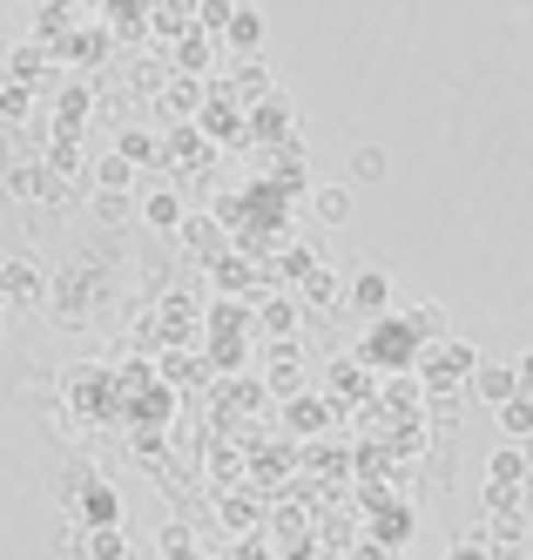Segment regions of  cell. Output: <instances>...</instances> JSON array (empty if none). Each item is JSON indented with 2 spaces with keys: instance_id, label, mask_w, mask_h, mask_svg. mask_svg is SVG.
<instances>
[{
  "instance_id": "603a6c76",
  "label": "cell",
  "mask_w": 533,
  "mask_h": 560,
  "mask_svg": "<svg viewBox=\"0 0 533 560\" xmlns=\"http://www.w3.org/2000/svg\"><path fill=\"white\" fill-rule=\"evenodd\" d=\"M176 236H183V250H196V257H210V264L223 257V236H217V217H189V223H183Z\"/></svg>"
},
{
  "instance_id": "9a60e30c",
  "label": "cell",
  "mask_w": 533,
  "mask_h": 560,
  "mask_svg": "<svg viewBox=\"0 0 533 560\" xmlns=\"http://www.w3.org/2000/svg\"><path fill=\"white\" fill-rule=\"evenodd\" d=\"M243 129H251V136H264V142H291V102H283V95L257 102L251 115H243Z\"/></svg>"
},
{
  "instance_id": "44dd1931",
  "label": "cell",
  "mask_w": 533,
  "mask_h": 560,
  "mask_svg": "<svg viewBox=\"0 0 533 560\" xmlns=\"http://www.w3.org/2000/svg\"><path fill=\"white\" fill-rule=\"evenodd\" d=\"M298 378H304V365H298V345H270V392H283V398H298Z\"/></svg>"
},
{
  "instance_id": "d4e9b609",
  "label": "cell",
  "mask_w": 533,
  "mask_h": 560,
  "mask_svg": "<svg viewBox=\"0 0 533 560\" xmlns=\"http://www.w3.org/2000/svg\"><path fill=\"white\" fill-rule=\"evenodd\" d=\"M136 176H142V170H129L115 149H108L102 163H95V189H102V196H129V189H136Z\"/></svg>"
},
{
  "instance_id": "83f0119b",
  "label": "cell",
  "mask_w": 533,
  "mask_h": 560,
  "mask_svg": "<svg viewBox=\"0 0 533 560\" xmlns=\"http://www.w3.org/2000/svg\"><path fill=\"white\" fill-rule=\"evenodd\" d=\"M81 547H89V560H129V534H121V527H102V534H81Z\"/></svg>"
},
{
  "instance_id": "7402d4cb",
  "label": "cell",
  "mask_w": 533,
  "mask_h": 560,
  "mask_svg": "<svg viewBox=\"0 0 533 560\" xmlns=\"http://www.w3.org/2000/svg\"><path fill=\"white\" fill-rule=\"evenodd\" d=\"M311 217H317V223H345V217H351V189H345V183H317V189H311Z\"/></svg>"
},
{
  "instance_id": "f1b7e54d",
  "label": "cell",
  "mask_w": 533,
  "mask_h": 560,
  "mask_svg": "<svg viewBox=\"0 0 533 560\" xmlns=\"http://www.w3.org/2000/svg\"><path fill=\"white\" fill-rule=\"evenodd\" d=\"M500 432L507 439H533V392H520L513 406H500Z\"/></svg>"
},
{
  "instance_id": "7c38bea8",
  "label": "cell",
  "mask_w": 533,
  "mask_h": 560,
  "mask_svg": "<svg viewBox=\"0 0 533 560\" xmlns=\"http://www.w3.org/2000/svg\"><path fill=\"white\" fill-rule=\"evenodd\" d=\"M183 34H196V8H189V0H155V8H149V42H183Z\"/></svg>"
},
{
  "instance_id": "d6a6232c",
  "label": "cell",
  "mask_w": 533,
  "mask_h": 560,
  "mask_svg": "<svg viewBox=\"0 0 533 560\" xmlns=\"http://www.w3.org/2000/svg\"><path fill=\"white\" fill-rule=\"evenodd\" d=\"M526 472V453L520 446H507V453H494V487H513V479Z\"/></svg>"
},
{
  "instance_id": "f546056e",
  "label": "cell",
  "mask_w": 533,
  "mask_h": 560,
  "mask_svg": "<svg viewBox=\"0 0 533 560\" xmlns=\"http://www.w3.org/2000/svg\"><path fill=\"white\" fill-rule=\"evenodd\" d=\"M358 385H372V372H364L358 358H338V365H332V392L338 398H358Z\"/></svg>"
},
{
  "instance_id": "4fadbf2b",
  "label": "cell",
  "mask_w": 533,
  "mask_h": 560,
  "mask_svg": "<svg viewBox=\"0 0 533 560\" xmlns=\"http://www.w3.org/2000/svg\"><path fill=\"white\" fill-rule=\"evenodd\" d=\"M142 223H149V230H162V236H176V230L189 223L176 183H162V189H149V196H142Z\"/></svg>"
},
{
  "instance_id": "277c9868",
  "label": "cell",
  "mask_w": 533,
  "mask_h": 560,
  "mask_svg": "<svg viewBox=\"0 0 533 560\" xmlns=\"http://www.w3.org/2000/svg\"><path fill=\"white\" fill-rule=\"evenodd\" d=\"M68 506H74V520H81L89 534H102V527H121V493L108 487V479H89V487H81Z\"/></svg>"
},
{
  "instance_id": "ba28073f",
  "label": "cell",
  "mask_w": 533,
  "mask_h": 560,
  "mask_svg": "<svg viewBox=\"0 0 533 560\" xmlns=\"http://www.w3.org/2000/svg\"><path fill=\"white\" fill-rule=\"evenodd\" d=\"M170 68L176 74H196V82H210V68H217V34H183V42L170 48Z\"/></svg>"
},
{
  "instance_id": "e0dca14e",
  "label": "cell",
  "mask_w": 533,
  "mask_h": 560,
  "mask_svg": "<svg viewBox=\"0 0 533 560\" xmlns=\"http://www.w3.org/2000/svg\"><path fill=\"white\" fill-rule=\"evenodd\" d=\"M115 155L129 170H162V142H155V129H121L115 136Z\"/></svg>"
},
{
  "instance_id": "8992f818",
  "label": "cell",
  "mask_w": 533,
  "mask_h": 560,
  "mask_svg": "<svg viewBox=\"0 0 533 560\" xmlns=\"http://www.w3.org/2000/svg\"><path fill=\"white\" fill-rule=\"evenodd\" d=\"M89 14H95V8H61V0H55V8H34V34H27V42H40V48L55 55V48H61L68 34L89 21Z\"/></svg>"
},
{
  "instance_id": "52a82bcc",
  "label": "cell",
  "mask_w": 533,
  "mask_h": 560,
  "mask_svg": "<svg viewBox=\"0 0 533 560\" xmlns=\"http://www.w3.org/2000/svg\"><path fill=\"white\" fill-rule=\"evenodd\" d=\"M40 291H48V277H40L34 257H8V264H0V298H8V304H40Z\"/></svg>"
},
{
  "instance_id": "cb8c5ba5",
  "label": "cell",
  "mask_w": 533,
  "mask_h": 560,
  "mask_svg": "<svg viewBox=\"0 0 533 560\" xmlns=\"http://www.w3.org/2000/svg\"><path fill=\"white\" fill-rule=\"evenodd\" d=\"M283 419H291V432H324L332 425V406H324V398H283Z\"/></svg>"
},
{
  "instance_id": "5bb4252c",
  "label": "cell",
  "mask_w": 533,
  "mask_h": 560,
  "mask_svg": "<svg viewBox=\"0 0 533 560\" xmlns=\"http://www.w3.org/2000/svg\"><path fill=\"white\" fill-rule=\"evenodd\" d=\"M102 27H108V42H149V8L142 0H115V8H95Z\"/></svg>"
},
{
  "instance_id": "8fae6325",
  "label": "cell",
  "mask_w": 533,
  "mask_h": 560,
  "mask_svg": "<svg viewBox=\"0 0 533 560\" xmlns=\"http://www.w3.org/2000/svg\"><path fill=\"white\" fill-rule=\"evenodd\" d=\"M108 392H115V372H102V365H74L68 372V398L81 412H108Z\"/></svg>"
},
{
  "instance_id": "4dcf8cb0",
  "label": "cell",
  "mask_w": 533,
  "mask_h": 560,
  "mask_svg": "<svg viewBox=\"0 0 533 560\" xmlns=\"http://www.w3.org/2000/svg\"><path fill=\"white\" fill-rule=\"evenodd\" d=\"M243 358H251V351H243V338H210V365L217 372H236Z\"/></svg>"
},
{
  "instance_id": "8d00e7d4",
  "label": "cell",
  "mask_w": 533,
  "mask_h": 560,
  "mask_svg": "<svg viewBox=\"0 0 533 560\" xmlns=\"http://www.w3.org/2000/svg\"><path fill=\"white\" fill-rule=\"evenodd\" d=\"M155 547H162V553H189V527H183V520H170V527L155 534Z\"/></svg>"
},
{
  "instance_id": "ab89813d",
  "label": "cell",
  "mask_w": 533,
  "mask_h": 560,
  "mask_svg": "<svg viewBox=\"0 0 533 560\" xmlns=\"http://www.w3.org/2000/svg\"><path fill=\"white\" fill-rule=\"evenodd\" d=\"M513 372H520V392H533V351L520 358V365H513Z\"/></svg>"
},
{
  "instance_id": "484cf974",
  "label": "cell",
  "mask_w": 533,
  "mask_h": 560,
  "mask_svg": "<svg viewBox=\"0 0 533 560\" xmlns=\"http://www.w3.org/2000/svg\"><path fill=\"white\" fill-rule=\"evenodd\" d=\"M385 170H392V155H385L379 142L351 149V163H345V176H351V183H385Z\"/></svg>"
},
{
  "instance_id": "3957f363",
  "label": "cell",
  "mask_w": 533,
  "mask_h": 560,
  "mask_svg": "<svg viewBox=\"0 0 533 560\" xmlns=\"http://www.w3.org/2000/svg\"><path fill=\"white\" fill-rule=\"evenodd\" d=\"M108 48H115V42H108V27H102V14H89V21H81V27L68 34V42H61L55 55H61V61L74 68V82H81V74H95V68L108 61Z\"/></svg>"
},
{
  "instance_id": "7a4b0ae2",
  "label": "cell",
  "mask_w": 533,
  "mask_h": 560,
  "mask_svg": "<svg viewBox=\"0 0 533 560\" xmlns=\"http://www.w3.org/2000/svg\"><path fill=\"white\" fill-rule=\"evenodd\" d=\"M202 102H210V82H196V74H170V89L155 95V115H162L170 129H196Z\"/></svg>"
},
{
  "instance_id": "30bf717a",
  "label": "cell",
  "mask_w": 533,
  "mask_h": 560,
  "mask_svg": "<svg viewBox=\"0 0 533 560\" xmlns=\"http://www.w3.org/2000/svg\"><path fill=\"white\" fill-rule=\"evenodd\" d=\"M345 304H351L358 317H385V311H392V277H385V270H358L351 291H345Z\"/></svg>"
},
{
  "instance_id": "d6986e66",
  "label": "cell",
  "mask_w": 533,
  "mask_h": 560,
  "mask_svg": "<svg viewBox=\"0 0 533 560\" xmlns=\"http://www.w3.org/2000/svg\"><path fill=\"white\" fill-rule=\"evenodd\" d=\"M89 115H95V89H89V82H68V89L55 95V122H61L68 136L89 122Z\"/></svg>"
},
{
  "instance_id": "60d3db41",
  "label": "cell",
  "mask_w": 533,
  "mask_h": 560,
  "mask_svg": "<svg viewBox=\"0 0 533 560\" xmlns=\"http://www.w3.org/2000/svg\"><path fill=\"white\" fill-rule=\"evenodd\" d=\"M162 560H196V553H162Z\"/></svg>"
},
{
  "instance_id": "d590c367",
  "label": "cell",
  "mask_w": 533,
  "mask_h": 560,
  "mask_svg": "<svg viewBox=\"0 0 533 560\" xmlns=\"http://www.w3.org/2000/svg\"><path fill=\"white\" fill-rule=\"evenodd\" d=\"M27 108H34V95L21 82H0V115H27Z\"/></svg>"
},
{
  "instance_id": "6da1fadb",
  "label": "cell",
  "mask_w": 533,
  "mask_h": 560,
  "mask_svg": "<svg viewBox=\"0 0 533 560\" xmlns=\"http://www.w3.org/2000/svg\"><path fill=\"white\" fill-rule=\"evenodd\" d=\"M351 358H358L364 372H405V365L419 358V338H413V325H405V317H379L372 338H364Z\"/></svg>"
},
{
  "instance_id": "4316f807",
  "label": "cell",
  "mask_w": 533,
  "mask_h": 560,
  "mask_svg": "<svg viewBox=\"0 0 533 560\" xmlns=\"http://www.w3.org/2000/svg\"><path fill=\"white\" fill-rule=\"evenodd\" d=\"M291 298H298V304H317V311H324V304H338L345 291H338V277H332V270H324V264H317V270L304 277V284H298Z\"/></svg>"
},
{
  "instance_id": "e575fe53",
  "label": "cell",
  "mask_w": 533,
  "mask_h": 560,
  "mask_svg": "<svg viewBox=\"0 0 533 560\" xmlns=\"http://www.w3.org/2000/svg\"><path fill=\"white\" fill-rule=\"evenodd\" d=\"M129 210H136L129 196H102V189H95V217H102V223H129Z\"/></svg>"
},
{
  "instance_id": "836d02e7",
  "label": "cell",
  "mask_w": 533,
  "mask_h": 560,
  "mask_svg": "<svg viewBox=\"0 0 533 560\" xmlns=\"http://www.w3.org/2000/svg\"><path fill=\"white\" fill-rule=\"evenodd\" d=\"M155 372H162V378H196L202 365H196V358H183V351H162V358H155Z\"/></svg>"
},
{
  "instance_id": "1f68e13d",
  "label": "cell",
  "mask_w": 533,
  "mask_h": 560,
  "mask_svg": "<svg viewBox=\"0 0 533 560\" xmlns=\"http://www.w3.org/2000/svg\"><path fill=\"white\" fill-rule=\"evenodd\" d=\"M217 513H223V527H236V534H251V527H257V506L243 500V493H236V500H223Z\"/></svg>"
},
{
  "instance_id": "ac0fdd59",
  "label": "cell",
  "mask_w": 533,
  "mask_h": 560,
  "mask_svg": "<svg viewBox=\"0 0 533 560\" xmlns=\"http://www.w3.org/2000/svg\"><path fill=\"white\" fill-rule=\"evenodd\" d=\"M230 95H236L243 108H257V102H270V95H277V82H270V68H264V55L236 68V82H230Z\"/></svg>"
},
{
  "instance_id": "9c48e42d",
  "label": "cell",
  "mask_w": 533,
  "mask_h": 560,
  "mask_svg": "<svg viewBox=\"0 0 533 560\" xmlns=\"http://www.w3.org/2000/svg\"><path fill=\"white\" fill-rule=\"evenodd\" d=\"M264 34H270L264 8H236V14H230V27H223V48H236L243 61H257V55H264Z\"/></svg>"
},
{
  "instance_id": "f35d334b",
  "label": "cell",
  "mask_w": 533,
  "mask_h": 560,
  "mask_svg": "<svg viewBox=\"0 0 533 560\" xmlns=\"http://www.w3.org/2000/svg\"><path fill=\"white\" fill-rule=\"evenodd\" d=\"M236 560H270V547H264V540H243V547H236Z\"/></svg>"
},
{
  "instance_id": "ffe728a7",
  "label": "cell",
  "mask_w": 533,
  "mask_h": 560,
  "mask_svg": "<svg viewBox=\"0 0 533 560\" xmlns=\"http://www.w3.org/2000/svg\"><path fill=\"white\" fill-rule=\"evenodd\" d=\"M48 48H40V42H21V48H8V82H21V89H34L40 82V74H48Z\"/></svg>"
},
{
  "instance_id": "74e56055",
  "label": "cell",
  "mask_w": 533,
  "mask_h": 560,
  "mask_svg": "<svg viewBox=\"0 0 533 560\" xmlns=\"http://www.w3.org/2000/svg\"><path fill=\"white\" fill-rule=\"evenodd\" d=\"M453 560H486V540H479V534H473V540H460V547H453Z\"/></svg>"
},
{
  "instance_id": "2e32d148",
  "label": "cell",
  "mask_w": 533,
  "mask_h": 560,
  "mask_svg": "<svg viewBox=\"0 0 533 560\" xmlns=\"http://www.w3.org/2000/svg\"><path fill=\"white\" fill-rule=\"evenodd\" d=\"M473 392L500 412V406H513V398H520V372H513V365H479V372H473Z\"/></svg>"
},
{
  "instance_id": "b9f144b4",
  "label": "cell",
  "mask_w": 533,
  "mask_h": 560,
  "mask_svg": "<svg viewBox=\"0 0 533 560\" xmlns=\"http://www.w3.org/2000/svg\"><path fill=\"white\" fill-rule=\"evenodd\" d=\"M0 345H8V317H0Z\"/></svg>"
},
{
  "instance_id": "5b68a950",
  "label": "cell",
  "mask_w": 533,
  "mask_h": 560,
  "mask_svg": "<svg viewBox=\"0 0 533 560\" xmlns=\"http://www.w3.org/2000/svg\"><path fill=\"white\" fill-rule=\"evenodd\" d=\"M298 317H304V304H298L291 291H264V298H257V338L291 345V338H298Z\"/></svg>"
}]
</instances>
